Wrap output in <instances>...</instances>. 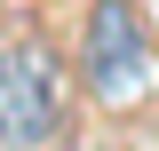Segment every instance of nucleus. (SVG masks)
I'll return each instance as SVG.
<instances>
[{
  "mask_svg": "<svg viewBox=\"0 0 159 151\" xmlns=\"http://www.w3.org/2000/svg\"><path fill=\"white\" fill-rule=\"evenodd\" d=\"M80 72H88L96 103H111V112L143 103V88H151V32H143V8L135 0H96V8H88Z\"/></svg>",
  "mask_w": 159,
  "mask_h": 151,
  "instance_id": "1",
  "label": "nucleus"
},
{
  "mask_svg": "<svg viewBox=\"0 0 159 151\" xmlns=\"http://www.w3.org/2000/svg\"><path fill=\"white\" fill-rule=\"evenodd\" d=\"M56 127H64V64L40 40H8L0 48V143L40 151Z\"/></svg>",
  "mask_w": 159,
  "mask_h": 151,
  "instance_id": "2",
  "label": "nucleus"
}]
</instances>
